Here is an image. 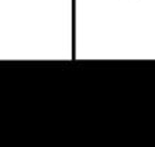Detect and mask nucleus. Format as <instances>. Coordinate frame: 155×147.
Wrapping results in <instances>:
<instances>
[]
</instances>
